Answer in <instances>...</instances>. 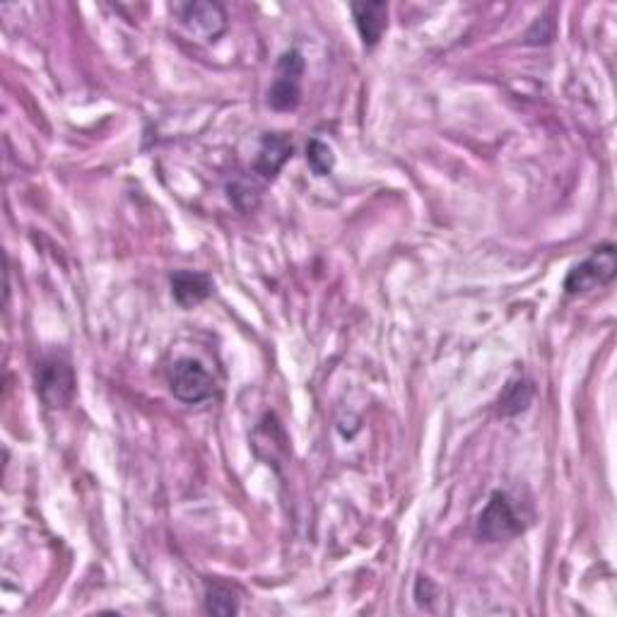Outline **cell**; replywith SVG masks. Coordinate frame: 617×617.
<instances>
[{
	"mask_svg": "<svg viewBox=\"0 0 617 617\" xmlns=\"http://www.w3.org/2000/svg\"><path fill=\"white\" fill-rule=\"evenodd\" d=\"M478 538L488 543L512 540L526 531L524 514L507 492H494L478 516Z\"/></svg>",
	"mask_w": 617,
	"mask_h": 617,
	"instance_id": "1",
	"label": "cell"
},
{
	"mask_svg": "<svg viewBox=\"0 0 617 617\" xmlns=\"http://www.w3.org/2000/svg\"><path fill=\"white\" fill-rule=\"evenodd\" d=\"M37 394L49 410H63L75 398V370L61 354H49L37 364Z\"/></svg>",
	"mask_w": 617,
	"mask_h": 617,
	"instance_id": "2",
	"label": "cell"
},
{
	"mask_svg": "<svg viewBox=\"0 0 617 617\" xmlns=\"http://www.w3.org/2000/svg\"><path fill=\"white\" fill-rule=\"evenodd\" d=\"M172 13L191 37L200 42H218L228 32V13L220 3L194 0V3H174Z\"/></svg>",
	"mask_w": 617,
	"mask_h": 617,
	"instance_id": "3",
	"label": "cell"
},
{
	"mask_svg": "<svg viewBox=\"0 0 617 617\" xmlns=\"http://www.w3.org/2000/svg\"><path fill=\"white\" fill-rule=\"evenodd\" d=\"M617 272V252L613 244H603L598 248H593L591 256L586 260H581L579 266L569 270V276L564 280V292L572 294H584L603 284L613 282Z\"/></svg>",
	"mask_w": 617,
	"mask_h": 617,
	"instance_id": "4",
	"label": "cell"
},
{
	"mask_svg": "<svg viewBox=\"0 0 617 617\" xmlns=\"http://www.w3.org/2000/svg\"><path fill=\"white\" fill-rule=\"evenodd\" d=\"M302 75H304V58L292 49L278 58L276 80L268 92V102L276 112H294L302 100Z\"/></svg>",
	"mask_w": 617,
	"mask_h": 617,
	"instance_id": "5",
	"label": "cell"
},
{
	"mask_svg": "<svg viewBox=\"0 0 617 617\" xmlns=\"http://www.w3.org/2000/svg\"><path fill=\"white\" fill-rule=\"evenodd\" d=\"M170 388L174 398L188 403V406H196V403H203L216 394V379L210 376L203 362L194 358H182L176 360L170 370Z\"/></svg>",
	"mask_w": 617,
	"mask_h": 617,
	"instance_id": "6",
	"label": "cell"
},
{
	"mask_svg": "<svg viewBox=\"0 0 617 617\" xmlns=\"http://www.w3.org/2000/svg\"><path fill=\"white\" fill-rule=\"evenodd\" d=\"M292 140L284 133H266L260 138V145L254 160V172L264 176L266 182H272L284 167V162L292 158Z\"/></svg>",
	"mask_w": 617,
	"mask_h": 617,
	"instance_id": "7",
	"label": "cell"
},
{
	"mask_svg": "<svg viewBox=\"0 0 617 617\" xmlns=\"http://www.w3.org/2000/svg\"><path fill=\"white\" fill-rule=\"evenodd\" d=\"M350 10L362 44L366 49H374L388 27V5L382 3V0H366V3H352Z\"/></svg>",
	"mask_w": 617,
	"mask_h": 617,
	"instance_id": "8",
	"label": "cell"
},
{
	"mask_svg": "<svg viewBox=\"0 0 617 617\" xmlns=\"http://www.w3.org/2000/svg\"><path fill=\"white\" fill-rule=\"evenodd\" d=\"M172 296L182 308H194L212 294V280L206 272L176 270L172 276Z\"/></svg>",
	"mask_w": 617,
	"mask_h": 617,
	"instance_id": "9",
	"label": "cell"
},
{
	"mask_svg": "<svg viewBox=\"0 0 617 617\" xmlns=\"http://www.w3.org/2000/svg\"><path fill=\"white\" fill-rule=\"evenodd\" d=\"M533 396H536L533 382H528V379L524 376H516L504 386V391L500 394V400H497V412L504 415V418H512V415L524 412L531 406Z\"/></svg>",
	"mask_w": 617,
	"mask_h": 617,
	"instance_id": "10",
	"label": "cell"
},
{
	"mask_svg": "<svg viewBox=\"0 0 617 617\" xmlns=\"http://www.w3.org/2000/svg\"><path fill=\"white\" fill-rule=\"evenodd\" d=\"M206 610L210 615L230 617L240 613V603H236L234 591L224 584H208L206 589Z\"/></svg>",
	"mask_w": 617,
	"mask_h": 617,
	"instance_id": "11",
	"label": "cell"
},
{
	"mask_svg": "<svg viewBox=\"0 0 617 617\" xmlns=\"http://www.w3.org/2000/svg\"><path fill=\"white\" fill-rule=\"evenodd\" d=\"M306 162L316 176H328L336 167V154L330 150L328 142L314 138L308 140L306 145Z\"/></svg>",
	"mask_w": 617,
	"mask_h": 617,
	"instance_id": "12",
	"label": "cell"
}]
</instances>
